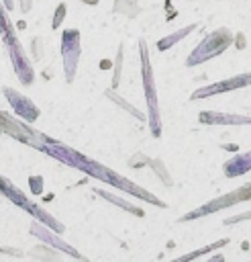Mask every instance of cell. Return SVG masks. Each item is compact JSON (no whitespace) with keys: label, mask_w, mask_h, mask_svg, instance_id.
I'll list each match as a JSON object with an SVG mask.
<instances>
[]
</instances>
